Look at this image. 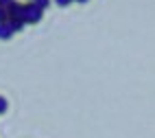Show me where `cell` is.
<instances>
[{
    "label": "cell",
    "instance_id": "obj_1",
    "mask_svg": "<svg viewBox=\"0 0 155 138\" xmlns=\"http://www.w3.org/2000/svg\"><path fill=\"white\" fill-rule=\"evenodd\" d=\"M42 16H44V11H39L33 2H26L24 5V16H22L24 24H37V22H42Z\"/></svg>",
    "mask_w": 155,
    "mask_h": 138
},
{
    "label": "cell",
    "instance_id": "obj_2",
    "mask_svg": "<svg viewBox=\"0 0 155 138\" xmlns=\"http://www.w3.org/2000/svg\"><path fill=\"white\" fill-rule=\"evenodd\" d=\"M5 9H7V16L13 18V20H22V16H24V5L22 2H15V0L9 7H5Z\"/></svg>",
    "mask_w": 155,
    "mask_h": 138
},
{
    "label": "cell",
    "instance_id": "obj_3",
    "mask_svg": "<svg viewBox=\"0 0 155 138\" xmlns=\"http://www.w3.org/2000/svg\"><path fill=\"white\" fill-rule=\"evenodd\" d=\"M7 24H9V29H11V33H18V31H22V29L26 26L24 20H13V18H9Z\"/></svg>",
    "mask_w": 155,
    "mask_h": 138
},
{
    "label": "cell",
    "instance_id": "obj_4",
    "mask_svg": "<svg viewBox=\"0 0 155 138\" xmlns=\"http://www.w3.org/2000/svg\"><path fill=\"white\" fill-rule=\"evenodd\" d=\"M11 29H9L7 22H0V40H11Z\"/></svg>",
    "mask_w": 155,
    "mask_h": 138
},
{
    "label": "cell",
    "instance_id": "obj_5",
    "mask_svg": "<svg viewBox=\"0 0 155 138\" xmlns=\"http://www.w3.org/2000/svg\"><path fill=\"white\" fill-rule=\"evenodd\" d=\"M31 2H33V5L39 9V11H46L48 5H50V0H31Z\"/></svg>",
    "mask_w": 155,
    "mask_h": 138
},
{
    "label": "cell",
    "instance_id": "obj_6",
    "mask_svg": "<svg viewBox=\"0 0 155 138\" xmlns=\"http://www.w3.org/2000/svg\"><path fill=\"white\" fill-rule=\"evenodd\" d=\"M9 16H7V9L5 7H0V22H7Z\"/></svg>",
    "mask_w": 155,
    "mask_h": 138
},
{
    "label": "cell",
    "instance_id": "obj_7",
    "mask_svg": "<svg viewBox=\"0 0 155 138\" xmlns=\"http://www.w3.org/2000/svg\"><path fill=\"white\" fill-rule=\"evenodd\" d=\"M5 112H7V99L0 97V114H5Z\"/></svg>",
    "mask_w": 155,
    "mask_h": 138
},
{
    "label": "cell",
    "instance_id": "obj_8",
    "mask_svg": "<svg viewBox=\"0 0 155 138\" xmlns=\"http://www.w3.org/2000/svg\"><path fill=\"white\" fill-rule=\"evenodd\" d=\"M55 2H57L59 7H68V5H72V0H55Z\"/></svg>",
    "mask_w": 155,
    "mask_h": 138
},
{
    "label": "cell",
    "instance_id": "obj_9",
    "mask_svg": "<svg viewBox=\"0 0 155 138\" xmlns=\"http://www.w3.org/2000/svg\"><path fill=\"white\" fill-rule=\"evenodd\" d=\"M11 2H13V0H0V7H9Z\"/></svg>",
    "mask_w": 155,
    "mask_h": 138
},
{
    "label": "cell",
    "instance_id": "obj_10",
    "mask_svg": "<svg viewBox=\"0 0 155 138\" xmlns=\"http://www.w3.org/2000/svg\"><path fill=\"white\" fill-rule=\"evenodd\" d=\"M72 2H79V5H85L87 0H72Z\"/></svg>",
    "mask_w": 155,
    "mask_h": 138
},
{
    "label": "cell",
    "instance_id": "obj_11",
    "mask_svg": "<svg viewBox=\"0 0 155 138\" xmlns=\"http://www.w3.org/2000/svg\"><path fill=\"white\" fill-rule=\"evenodd\" d=\"M28 2H31V0H28Z\"/></svg>",
    "mask_w": 155,
    "mask_h": 138
}]
</instances>
